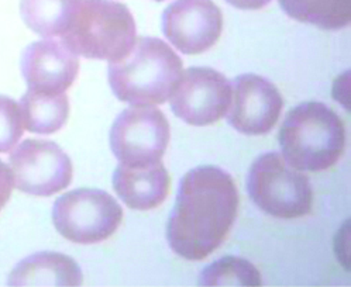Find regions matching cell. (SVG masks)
Segmentation results:
<instances>
[{
  "label": "cell",
  "mask_w": 351,
  "mask_h": 287,
  "mask_svg": "<svg viewBox=\"0 0 351 287\" xmlns=\"http://www.w3.org/2000/svg\"><path fill=\"white\" fill-rule=\"evenodd\" d=\"M156 2H164V0H156Z\"/></svg>",
  "instance_id": "cell-22"
},
{
  "label": "cell",
  "mask_w": 351,
  "mask_h": 287,
  "mask_svg": "<svg viewBox=\"0 0 351 287\" xmlns=\"http://www.w3.org/2000/svg\"><path fill=\"white\" fill-rule=\"evenodd\" d=\"M162 30L182 54H202L221 36V10L212 0H175L164 10Z\"/></svg>",
  "instance_id": "cell-10"
},
{
  "label": "cell",
  "mask_w": 351,
  "mask_h": 287,
  "mask_svg": "<svg viewBox=\"0 0 351 287\" xmlns=\"http://www.w3.org/2000/svg\"><path fill=\"white\" fill-rule=\"evenodd\" d=\"M13 189H14V182H13L10 166L0 160V212L3 210V207L10 200Z\"/></svg>",
  "instance_id": "cell-20"
},
{
  "label": "cell",
  "mask_w": 351,
  "mask_h": 287,
  "mask_svg": "<svg viewBox=\"0 0 351 287\" xmlns=\"http://www.w3.org/2000/svg\"><path fill=\"white\" fill-rule=\"evenodd\" d=\"M284 99L272 82L263 76L247 73L239 76L232 88L228 121L245 136H263L278 123Z\"/></svg>",
  "instance_id": "cell-11"
},
{
  "label": "cell",
  "mask_w": 351,
  "mask_h": 287,
  "mask_svg": "<svg viewBox=\"0 0 351 287\" xmlns=\"http://www.w3.org/2000/svg\"><path fill=\"white\" fill-rule=\"evenodd\" d=\"M175 116L193 127L219 121L232 103V84L212 68H189L182 72L171 96Z\"/></svg>",
  "instance_id": "cell-9"
},
{
  "label": "cell",
  "mask_w": 351,
  "mask_h": 287,
  "mask_svg": "<svg viewBox=\"0 0 351 287\" xmlns=\"http://www.w3.org/2000/svg\"><path fill=\"white\" fill-rule=\"evenodd\" d=\"M258 269L239 256H224L209 265L199 277V286H261Z\"/></svg>",
  "instance_id": "cell-18"
},
{
  "label": "cell",
  "mask_w": 351,
  "mask_h": 287,
  "mask_svg": "<svg viewBox=\"0 0 351 287\" xmlns=\"http://www.w3.org/2000/svg\"><path fill=\"white\" fill-rule=\"evenodd\" d=\"M84 275L75 260L60 252H38L24 258L9 275V286H81Z\"/></svg>",
  "instance_id": "cell-14"
},
{
  "label": "cell",
  "mask_w": 351,
  "mask_h": 287,
  "mask_svg": "<svg viewBox=\"0 0 351 287\" xmlns=\"http://www.w3.org/2000/svg\"><path fill=\"white\" fill-rule=\"evenodd\" d=\"M123 221V208L112 195L97 189L71 190L57 199L53 223L75 244H96L112 237Z\"/></svg>",
  "instance_id": "cell-6"
},
{
  "label": "cell",
  "mask_w": 351,
  "mask_h": 287,
  "mask_svg": "<svg viewBox=\"0 0 351 287\" xmlns=\"http://www.w3.org/2000/svg\"><path fill=\"white\" fill-rule=\"evenodd\" d=\"M113 188L124 204L134 210L145 212L165 201L171 177L161 161L141 166L120 164L113 175Z\"/></svg>",
  "instance_id": "cell-13"
},
{
  "label": "cell",
  "mask_w": 351,
  "mask_h": 287,
  "mask_svg": "<svg viewBox=\"0 0 351 287\" xmlns=\"http://www.w3.org/2000/svg\"><path fill=\"white\" fill-rule=\"evenodd\" d=\"M278 140L289 166L300 172H322L337 164L343 155L346 129L330 108L306 101L287 114Z\"/></svg>",
  "instance_id": "cell-3"
},
{
  "label": "cell",
  "mask_w": 351,
  "mask_h": 287,
  "mask_svg": "<svg viewBox=\"0 0 351 287\" xmlns=\"http://www.w3.org/2000/svg\"><path fill=\"white\" fill-rule=\"evenodd\" d=\"M239 190L230 173L217 166H199L181 180L167 224L171 249L188 260H204L216 251L236 221Z\"/></svg>",
  "instance_id": "cell-1"
},
{
  "label": "cell",
  "mask_w": 351,
  "mask_h": 287,
  "mask_svg": "<svg viewBox=\"0 0 351 287\" xmlns=\"http://www.w3.org/2000/svg\"><path fill=\"white\" fill-rule=\"evenodd\" d=\"M224 2L241 10H258L265 8L271 0H224Z\"/></svg>",
  "instance_id": "cell-21"
},
{
  "label": "cell",
  "mask_w": 351,
  "mask_h": 287,
  "mask_svg": "<svg viewBox=\"0 0 351 287\" xmlns=\"http://www.w3.org/2000/svg\"><path fill=\"white\" fill-rule=\"evenodd\" d=\"M169 136V124L160 109L133 106L112 125L110 147L121 165H149L162 160Z\"/></svg>",
  "instance_id": "cell-8"
},
{
  "label": "cell",
  "mask_w": 351,
  "mask_h": 287,
  "mask_svg": "<svg viewBox=\"0 0 351 287\" xmlns=\"http://www.w3.org/2000/svg\"><path fill=\"white\" fill-rule=\"evenodd\" d=\"M247 190L261 210L275 219H299L312 210L309 177L289 166L278 152L264 153L254 161L248 172Z\"/></svg>",
  "instance_id": "cell-5"
},
{
  "label": "cell",
  "mask_w": 351,
  "mask_h": 287,
  "mask_svg": "<svg viewBox=\"0 0 351 287\" xmlns=\"http://www.w3.org/2000/svg\"><path fill=\"white\" fill-rule=\"evenodd\" d=\"M19 106L24 129L36 134L48 136L60 132L69 116V100L65 93L27 90Z\"/></svg>",
  "instance_id": "cell-15"
},
{
  "label": "cell",
  "mask_w": 351,
  "mask_h": 287,
  "mask_svg": "<svg viewBox=\"0 0 351 287\" xmlns=\"http://www.w3.org/2000/svg\"><path fill=\"white\" fill-rule=\"evenodd\" d=\"M182 71L181 58L167 42L140 37L126 58L109 64V84L119 100L153 106L168 100Z\"/></svg>",
  "instance_id": "cell-2"
},
{
  "label": "cell",
  "mask_w": 351,
  "mask_h": 287,
  "mask_svg": "<svg viewBox=\"0 0 351 287\" xmlns=\"http://www.w3.org/2000/svg\"><path fill=\"white\" fill-rule=\"evenodd\" d=\"M136 40L130 10L116 0H84L71 27L61 36L73 54L109 62L126 58Z\"/></svg>",
  "instance_id": "cell-4"
},
{
  "label": "cell",
  "mask_w": 351,
  "mask_h": 287,
  "mask_svg": "<svg viewBox=\"0 0 351 287\" xmlns=\"http://www.w3.org/2000/svg\"><path fill=\"white\" fill-rule=\"evenodd\" d=\"M9 166L14 188L23 193L49 197L66 189L73 176L69 156L48 140L29 138L10 151Z\"/></svg>",
  "instance_id": "cell-7"
},
{
  "label": "cell",
  "mask_w": 351,
  "mask_h": 287,
  "mask_svg": "<svg viewBox=\"0 0 351 287\" xmlns=\"http://www.w3.org/2000/svg\"><path fill=\"white\" fill-rule=\"evenodd\" d=\"M80 58L62 42L53 38L33 42L24 51L21 73L29 90L65 93L77 79Z\"/></svg>",
  "instance_id": "cell-12"
},
{
  "label": "cell",
  "mask_w": 351,
  "mask_h": 287,
  "mask_svg": "<svg viewBox=\"0 0 351 287\" xmlns=\"http://www.w3.org/2000/svg\"><path fill=\"white\" fill-rule=\"evenodd\" d=\"M84 0H20V14L36 34L61 37L71 27Z\"/></svg>",
  "instance_id": "cell-16"
},
{
  "label": "cell",
  "mask_w": 351,
  "mask_h": 287,
  "mask_svg": "<svg viewBox=\"0 0 351 287\" xmlns=\"http://www.w3.org/2000/svg\"><path fill=\"white\" fill-rule=\"evenodd\" d=\"M24 134L19 103L0 95V153H9Z\"/></svg>",
  "instance_id": "cell-19"
},
{
  "label": "cell",
  "mask_w": 351,
  "mask_h": 287,
  "mask_svg": "<svg viewBox=\"0 0 351 287\" xmlns=\"http://www.w3.org/2000/svg\"><path fill=\"white\" fill-rule=\"evenodd\" d=\"M282 10L300 23L323 30H340L350 25L351 0H278Z\"/></svg>",
  "instance_id": "cell-17"
}]
</instances>
